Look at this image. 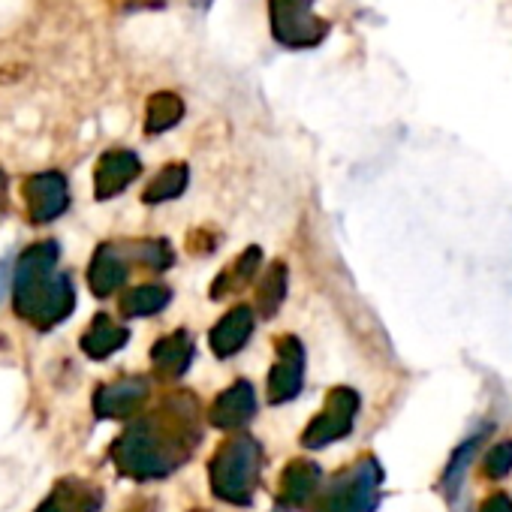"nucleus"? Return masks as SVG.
<instances>
[{
    "instance_id": "obj_1",
    "label": "nucleus",
    "mask_w": 512,
    "mask_h": 512,
    "mask_svg": "<svg viewBox=\"0 0 512 512\" xmlns=\"http://www.w3.org/2000/svg\"><path fill=\"white\" fill-rule=\"evenodd\" d=\"M199 404L196 398L178 392L169 395L157 410L139 416L109 449L115 467L136 479H163L178 470L199 446Z\"/></svg>"
},
{
    "instance_id": "obj_2",
    "label": "nucleus",
    "mask_w": 512,
    "mask_h": 512,
    "mask_svg": "<svg viewBox=\"0 0 512 512\" xmlns=\"http://www.w3.org/2000/svg\"><path fill=\"white\" fill-rule=\"evenodd\" d=\"M58 244H31L13 269V308L16 314L40 332H49L70 320L76 311V290L70 275L58 269Z\"/></svg>"
},
{
    "instance_id": "obj_3",
    "label": "nucleus",
    "mask_w": 512,
    "mask_h": 512,
    "mask_svg": "<svg viewBox=\"0 0 512 512\" xmlns=\"http://www.w3.org/2000/svg\"><path fill=\"white\" fill-rule=\"evenodd\" d=\"M260 470L263 446L247 434L229 437L223 446H217L208 467L214 497L232 506H247L256 494V485H260Z\"/></svg>"
},
{
    "instance_id": "obj_4",
    "label": "nucleus",
    "mask_w": 512,
    "mask_h": 512,
    "mask_svg": "<svg viewBox=\"0 0 512 512\" xmlns=\"http://www.w3.org/2000/svg\"><path fill=\"white\" fill-rule=\"evenodd\" d=\"M272 37L293 52L317 49L326 43L332 25L314 13V0H269Z\"/></svg>"
},
{
    "instance_id": "obj_5",
    "label": "nucleus",
    "mask_w": 512,
    "mask_h": 512,
    "mask_svg": "<svg viewBox=\"0 0 512 512\" xmlns=\"http://www.w3.org/2000/svg\"><path fill=\"white\" fill-rule=\"evenodd\" d=\"M383 470L374 458H359L323 491L317 512H371L380 500Z\"/></svg>"
},
{
    "instance_id": "obj_6",
    "label": "nucleus",
    "mask_w": 512,
    "mask_h": 512,
    "mask_svg": "<svg viewBox=\"0 0 512 512\" xmlns=\"http://www.w3.org/2000/svg\"><path fill=\"white\" fill-rule=\"evenodd\" d=\"M359 413V395L347 386H338L329 392L323 410L317 413V419H311V425L302 434V446L308 449H323L335 440H344L353 431Z\"/></svg>"
},
{
    "instance_id": "obj_7",
    "label": "nucleus",
    "mask_w": 512,
    "mask_h": 512,
    "mask_svg": "<svg viewBox=\"0 0 512 512\" xmlns=\"http://www.w3.org/2000/svg\"><path fill=\"white\" fill-rule=\"evenodd\" d=\"M305 383V347L299 344V338L284 335L275 344V365L269 371V401L272 404H287L302 392Z\"/></svg>"
},
{
    "instance_id": "obj_8",
    "label": "nucleus",
    "mask_w": 512,
    "mask_h": 512,
    "mask_svg": "<svg viewBox=\"0 0 512 512\" xmlns=\"http://www.w3.org/2000/svg\"><path fill=\"white\" fill-rule=\"evenodd\" d=\"M22 196L28 205V220L40 226V223H52L67 211L70 184L61 172H37L25 181Z\"/></svg>"
},
{
    "instance_id": "obj_9",
    "label": "nucleus",
    "mask_w": 512,
    "mask_h": 512,
    "mask_svg": "<svg viewBox=\"0 0 512 512\" xmlns=\"http://www.w3.org/2000/svg\"><path fill=\"white\" fill-rule=\"evenodd\" d=\"M148 380L145 377H118L97 389L94 413L97 419H130L148 401Z\"/></svg>"
},
{
    "instance_id": "obj_10",
    "label": "nucleus",
    "mask_w": 512,
    "mask_h": 512,
    "mask_svg": "<svg viewBox=\"0 0 512 512\" xmlns=\"http://www.w3.org/2000/svg\"><path fill=\"white\" fill-rule=\"evenodd\" d=\"M142 172V160L127 151V148H115V151H106L100 160H97V169H94V193L97 199H112L118 193H124Z\"/></svg>"
},
{
    "instance_id": "obj_11",
    "label": "nucleus",
    "mask_w": 512,
    "mask_h": 512,
    "mask_svg": "<svg viewBox=\"0 0 512 512\" xmlns=\"http://www.w3.org/2000/svg\"><path fill=\"white\" fill-rule=\"evenodd\" d=\"M103 491L79 476H64L52 485L46 500L34 512H100Z\"/></svg>"
},
{
    "instance_id": "obj_12",
    "label": "nucleus",
    "mask_w": 512,
    "mask_h": 512,
    "mask_svg": "<svg viewBox=\"0 0 512 512\" xmlns=\"http://www.w3.org/2000/svg\"><path fill=\"white\" fill-rule=\"evenodd\" d=\"M130 275V260H127V250L124 244H100L97 253H94V260L88 266V287L94 296L106 299L112 293H118L124 287Z\"/></svg>"
},
{
    "instance_id": "obj_13",
    "label": "nucleus",
    "mask_w": 512,
    "mask_h": 512,
    "mask_svg": "<svg viewBox=\"0 0 512 512\" xmlns=\"http://www.w3.org/2000/svg\"><path fill=\"white\" fill-rule=\"evenodd\" d=\"M320 491V467L308 458H296L278 479V503L284 509H302Z\"/></svg>"
},
{
    "instance_id": "obj_14",
    "label": "nucleus",
    "mask_w": 512,
    "mask_h": 512,
    "mask_svg": "<svg viewBox=\"0 0 512 512\" xmlns=\"http://www.w3.org/2000/svg\"><path fill=\"white\" fill-rule=\"evenodd\" d=\"M256 410V398H253V386L247 380H238L232 383L223 395H217V401L211 404L208 410V419L214 428H223V431H235V428H244L250 422Z\"/></svg>"
},
{
    "instance_id": "obj_15",
    "label": "nucleus",
    "mask_w": 512,
    "mask_h": 512,
    "mask_svg": "<svg viewBox=\"0 0 512 512\" xmlns=\"http://www.w3.org/2000/svg\"><path fill=\"white\" fill-rule=\"evenodd\" d=\"M253 308L250 305H238L232 308L226 317H220V323L211 329L208 341H211V350L217 359H229L235 353L244 350V344L250 341L253 335Z\"/></svg>"
},
{
    "instance_id": "obj_16",
    "label": "nucleus",
    "mask_w": 512,
    "mask_h": 512,
    "mask_svg": "<svg viewBox=\"0 0 512 512\" xmlns=\"http://www.w3.org/2000/svg\"><path fill=\"white\" fill-rule=\"evenodd\" d=\"M193 338L178 329L166 338H160L154 347H151V365H154V374L163 377V380H178L181 374H187L190 362H193Z\"/></svg>"
},
{
    "instance_id": "obj_17",
    "label": "nucleus",
    "mask_w": 512,
    "mask_h": 512,
    "mask_svg": "<svg viewBox=\"0 0 512 512\" xmlns=\"http://www.w3.org/2000/svg\"><path fill=\"white\" fill-rule=\"evenodd\" d=\"M260 269H263V250L260 247H247L217 275V281L211 284V299H226V296L241 293L256 278V272H260Z\"/></svg>"
},
{
    "instance_id": "obj_18",
    "label": "nucleus",
    "mask_w": 512,
    "mask_h": 512,
    "mask_svg": "<svg viewBox=\"0 0 512 512\" xmlns=\"http://www.w3.org/2000/svg\"><path fill=\"white\" fill-rule=\"evenodd\" d=\"M127 341H130V332L121 323H115L109 314H97L88 332L82 335V353L100 362L118 353L121 347H127Z\"/></svg>"
},
{
    "instance_id": "obj_19",
    "label": "nucleus",
    "mask_w": 512,
    "mask_h": 512,
    "mask_svg": "<svg viewBox=\"0 0 512 512\" xmlns=\"http://www.w3.org/2000/svg\"><path fill=\"white\" fill-rule=\"evenodd\" d=\"M184 118V100L175 91H157L145 103V133L160 136Z\"/></svg>"
},
{
    "instance_id": "obj_20",
    "label": "nucleus",
    "mask_w": 512,
    "mask_h": 512,
    "mask_svg": "<svg viewBox=\"0 0 512 512\" xmlns=\"http://www.w3.org/2000/svg\"><path fill=\"white\" fill-rule=\"evenodd\" d=\"M172 293L166 287H157V284H145V287H133L121 296L118 308L124 317L130 320H139V317H151V314H160L166 305H169Z\"/></svg>"
},
{
    "instance_id": "obj_21",
    "label": "nucleus",
    "mask_w": 512,
    "mask_h": 512,
    "mask_svg": "<svg viewBox=\"0 0 512 512\" xmlns=\"http://www.w3.org/2000/svg\"><path fill=\"white\" fill-rule=\"evenodd\" d=\"M187 181H190V169H187V163H169V166H163V169L154 175V181L145 187L142 199H145L148 205L178 199V196L187 190Z\"/></svg>"
},
{
    "instance_id": "obj_22",
    "label": "nucleus",
    "mask_w": 512,
    "mask_h": 512,
    "mask_svg": "<svg viewBox=\"0 0 512 512\" xmlns=\"http://www.w3.org/2000/svg\"><path fill=\"white\" fill-rule=\"evenodd\" d=\"M124 250H127V260L130 263H139V266H145L151 272H166L175 263V253H172L169 241H163V238H154V241H127Z\"/></svg>"
},
{
    "instance_id": "obj_23",
    "label": "nucleus",
    "mask_w": 512,
    "mask_h": 512,
    "mask_svg": "<svg viewBox=\"0 0 512 512\" xmlns=\"http://www.w3.org/2000/svg\"><path fill=\"white\" fill-rule=\"evenodd\" d=\"M284 299H287V269H284V263H275V266H269L260 290H256V311L263 317H272V314H278Z\"/></svg>"
},
{
    "instance_id": "obj_24",
    "label": "nucleus",
    "mask_w": 512,
    "mask_h": 512,
    "mask_svg": "<svg viewBox=\"0 0 512 512\" xmlns=\"http://www.w3.org/2000/svg\"><path fill=\"white\" fill-rule=\"evenodd\" d=\"M482 437H485V431L470 434V437L455 449L452 461L446 464V470H443V476H440V488H443V494H446V497H452V494L458 491V485H461V479H464V470H467L470 458L476 455V449H479Z\"/></svg>"
},
{
    "instance_id": "obj_25",
    "label": "nucleus",
    "mask_w": 512,
    "mask_h": 512,
    "mask_svg": "<svg viewBox=\"0 0 512 512\" xmlns=\"http://www.w3.org/2000/svg\"><path fill=\"white\" fill-rule=\"evenodd\" d=\"M509 470H512V440H503V443L491 446L488 455L482 458V473L488 479H503V476H509Z\"/></svg>"
},
{
    "instance_id": "obj_26",
    "label": "nucleus",
    "mask_w": 512,
    "mask_h": 512,
    "mask_svg": "<svg viewBox=\"0 0 512 512\" xmlns=\"http://www.w3.org/2000/svg\"><path fill=\"white\" fill-rule=\"evenodd\" d=\"M479 512H512V500H509L506 494H491V497L482 503Z\"/></svg>"
},
{
    "instance_id": "obj_27",
    "label": "nucleus",
    "mask_w": 512,
    "mask_h": 512,
    "mask_svg": "<svg viewBox=\"0 0 512 512\" xmlns=\"http://www.w3.org/2000/svg\"><path fill=\"white\" fill-rule=\"evenodd\" d=\"M0 193H4V175H0Z\"/></svg>"
},
{
    "instance_id": "obj_28",
    "label": "nucleus",
    "mask_w": 512,
    "mask_h": 512,
    "mask_svg": "<svg viewBox=\"0 0 512 512\" xmlns=\"http://www.w3.org/2000/svg\"><path fill=\"white\" fill-rule=\"evenodd\" d=\"M193 512H202V509H193Z\"/></svg>"
}]
</instances>
